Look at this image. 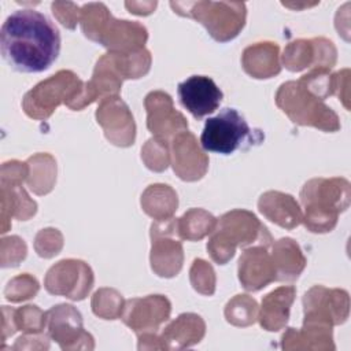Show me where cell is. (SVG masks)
I'll list each match as a JSON object with an SVG mask.
<instances>
[{
  "instance_id": "cell-27",
  "label": "cell",
  "mask_w": 351,
  "mask_h": 351,
  "mask_svg": "<svg viewBox=\"0 0 351 351\" xmlns=\"http://www.w3.org/2000/svg\"><path fill=\"white\" fill-rule=\"evenodd\" d=\"M217 219L202 208H191L181 218H177L178 232L182 240L196 241L207 236L215 228Z\"/></svg>"
},
{
  "instance_id": "cell-5",
  "label": "cell",
  "mask_w": 351,
  "mask_h": 351,
  "mask_svg": "<svg viewBox=\"0 0 351 351\" xmlns=\"http://www.w3.org/2000/svg\"><path fill=\"white\" fill-rule=\"evenodd\" d=\"M85 82L70 70H60L30 89L22 100L23 111L33 119H47L64 103L71 110H81Z\"/></svg>"
},
{
  "instance_id": "cell-25",
  "label": "cell",
  "mask_w": 351,
  "mask_h": 351,
  "mask_svg": "<svg viewBox=\"0 0 351 351\" xmlns=\"http://www.w3.org/2000/svg\"><path fill=\"white\" fill-rule=\"evenodd\" d=\"M177 193L165 184L149 185L141 196L143 210L155 221L171 218V215L177 210Z\"/></svg>"
},
{
  "instance_id": "cell-17",
  "label": "cell",
  "mask_w": 351,
  "mask_h": 351,
  "mask_svg": "<svg viewBox=\"0 0 351 351\" xmlns=\"http://www.w3.org/2000/svg\"><path fill=\"white\" fill-rule=\"evenodd\" d=\"M171 166L184 181H196L206 174L208 158L191 132H181L171 140Z\"/></svg>"
},
{
  "instance_id": "cell-21",
  "label": "cell",
  "mask_w": 351,
  "mask_h": 351,
  "mask_svg": "<svg viewBox=\"0 0 351 351\" xmlns=\"http://www.w3.org/2000/svg\"><path fill=\"white\" fill-rule=\"evenodd\" d=\"M278 52V45L270 41L256 43L247 47L241 56L244 71L251 77L261 80L277 75L281 71Z\"/></svg>"
},
{
  "instance_id": "cell-8",
  "label": "cell",
  "mask_w": 351,
  "mask_h": 351,
  "mask_svg": "<svg viewBox=\"0 0 351 351\" xmlns=\"http://www.w3.org/2000/svg\"><path fill=\"white\" fill-rule=\"evenodd\" d=\"M276 103L293 123L314 126L324 132L340 129L337 114L321 99L311 95L299 81L281 84L276 93Z\"/></svg>"
},
{
  "instance_id": "cell-24",
  "label": "cell",
  "mask_w": 351,
  "mask_h": 351,
  "mask_svg": "<svg viewBox=\"0 0 351 351\" xmlns=\"http://www.w3.org/2000/svg\"><path fill=\"white\" fill-rule=\"evenodd\" d=\"M1 215H3V229L5 228V221L11 217L18 218L19 221H26L36 214L37 204L32 200L25 189L21 186V182H1Z\"/></svg>"
},
{
  "instance_id": "cell-12",
  "label": "cell",
  "mask_w": 351,
  "mask_h": 351,
  "mask_svg": "<svg viewBox=\"0 0 351 351\" xmlns=\"http://www.w3.org/2000/svg\"><path fill=\"white\" fill-rule=\"evenodd\" d=\"M282 63L289 71H302L307 67L329 70L336 63V48L324 37L295 40L285 47Z\"/></svg>"
},
{
  "instance_id": "cell-35",
  "label": "cell",
  "mask_w": 351,
  "mask_h": 351,
  "mask_svg": "<svg viewBox=\"0 0 351 351\" xmlns=\"http://www.w3.org/2000/svg\"><path fill=\"white\" fill-rule=\"evenodd\" d=\"M63 245L62 234L58 232V229H43L37 233L34 247L40 256L43 258H51L56 255Z\"/></svg>"
},
{
  "instance_id": "cell-2",
  "label": "cell",
  "mask_w": 351,
  "mask_h": 351,
  "mask_svg": "<svg viewBox=\"0 0 351 351\" xmlns=\"http://www.w3.org/2000/svg\"><path fill=\"white\" fill-rule=\"evenodd\" d=\"M80 25L85 37L101 44L110 52L143 49L148 38V32L141 23L114 18L103 3L84 4Z\"/></svg>"
},
{
  "instance_id": "cell-36",
  "label": "cell",
  "mask_w": 351,
  "mask_h": 351,
  "mask_svg": "<svg viewBox=\"0 0 351 351\" xmlns=\"http://www.w3.org/2000/svg\"><path fill=\"white\" fill-rule=\"evenodd\" d=\"M51 10L56 19L67 29H74L80 21L81 8L70 1H53Z\"/></svg>"
},
{
  "instance_id": "cell-16",
  "label": "cell",
  "mask_w": 351,
  "mask_h": 351,
  "mask_svg": "<svg viewBox=\"0 0 351 351\" xmlns=\"http://www.w3.org/2000/svg\"><path fill=\"white\" fill-rule=\"evenodd\" d=\"M178 99L181 104L196 118L202 119L218 110L223 93L213 78L192 75L178 84Z\"/></svg>"
},
{
  "instance_id": "cell-19",
  "label": "cell",
  "mask_w": 351,
  "mask_h": 351,
  "mask_svg": "<svg viewBox=\"0 0 351 351\" xmlns=\"http://www.w3.org/2000/svg\"><path fill=\"white\" fill-rule=\"evenodd\" d=\"M49 336L64 348L66 340H93L82 328L81 314L71 304H58L47 311Z\"/></svg>"
},
{
  "instance_id": "cell-31",
  "label": "cell",
  "mask_w": 351,
  "mask_h": 351,
  "mask_svg": "<svg viewBox=\"0 0 351 351\" xmlns=\"http://www.w3.org/2000/svg\"><path fill=\"white\" fill-rule=\"evenodd\" d=\"M11 324L14 332L16 329L36 333L41 332L47 324V313H43L37 306H23L18 310L11 308Z\"/></svg>"
},
{
  "instance_id": "cell-10",
  "label": "cell",
  "mask_w": 351,
  "mask_h": 351,
  "mask_svg": "<svg viewBox=\"0 0 351 351\" xmlns=\"http://www.w3.org/2000/svg\"><path fill=\"white\" fill-rule=\"evenodd\" d=\"M93 285L90 267L78 259H63L53 265L45 276L44 287L51 295H62L71 300H82Z\"/></svg>"
},
{
  "instance_id": "cell-18",
  "label": "cell",
  "mask_w": 351,
  "mask_h": 351,
  "mask_svg": "<svg viewBox=\"0 0 351 351\" xmlns=\"http://www.w3.org/2000/svg\"><path fill=\"white\" fill-rule=\"evenodd\" d=\"M267 247L254 245L245 250L239 259V280L244 289L259 291L276 281V270Z\"/></svg>"
},
{
  "instance_id": "cell-15",
  "label": "cell",
  "mask_w": 351,
  "mask_h": 351,
  "mask_svg": "<svg viewBox=\"0 0 351 351\" xmlns=\"http://www.w3.org/2000/svg\"><path fill=\"white\" fill-rule=\"evenodd\" d=\"M304 319L319 321L329 325L341 324L348 315V293L343 289L313 287L303 296Z\"/></svg>"
},
{
  "instance_id": "cell-7",
  "label": "cell",
  "mask_w": 351,
  "mask_h": 351,
  "mask_svg": "<svg viewBox=\"0 0 351 351\" xmlns=\"http://www.w3.org/2000/svg\"><path fill=\"white\" fill-rule=\"evenodd\" d=\"M263 140L262 130L251 129L234 108H223L218 115L208 118L200 136L204 151L221 155H230L237 149L245 151Z\"/></svg>"
},
{
  "instance_id": "cell-6",
  "label": "cell",
  "mask_w": 351,
  "mask_h": 351,
  "mask_svg": "<svg viewBox=\"0 0 351 351\" xmlns=\"http://www.w3.org/2000/svg\"><path fill=\"white\" fill-rule=\"evenodd\" d=\"M173 11L200 22L219 43L233 40L244 27L245 3L241 1H170Z\"/></svg>"
},
{
  "instance_id": "cell-32",
  "label": "cell",
  "mask_w": 351,
  "mask_h": 351,
  "mask_svg": "<svg viewBox=\"0 0 351 351\" xmlns=\"http://www.w3.org/2000/svg\"><path fill=\"white\" fill-rule=\"evenodd\" d=\"M169 144L152 137L147 141L141 149V158L145 162V166L154 171H163L169 166Z\"/></svg>"
},
{
  "instance_id": "cell-20",
  "label": "cell",
  "mask_w": 351,
  "mask_h": 351,
  "mask_svg": "<svg viewBox=\"0 0 351 351\" xmlns=\"http://www.w3.org/2000/svg\"><path fill=\"white\" fill-rule=\"evenodd\" d=\"M258 208L269 221L285 229H293L303 221L299 203L292 195L284 192H265L258 200Z\"/></svg>"
},
{
  "instance_id": "cell-30",
  "label": "cell",
  "mask_w": 351,
  "mask_h": 351,
  "mask_svg": "<svg viewBox=\"0 0 351 351\" xmlns=\"http://www.w3.org/2000/svg\"><path fill=\"white\" fill-rule=\"evenodd\" d=\"M125 302L119 292L110 288H101L92 298V310L97 317L115 319L121 317Z\"/></svg>"
},
{
  "instance_id": "cell-11",
  "label": "cell",
  "mask_w": 351,
  "mask_h": 351,
  "mask_svg": "<svg viewBox=\"0 0 351 351\" xmlns=\"http://www.w3.org/2000/svg\"><path fill=\"white\" fill-rule=\"evenodd\" d=\"M147 108V128L155 138L169 144L178 133L188 130L184 115L174 110L170 95L155 90L149 92L144 100Z\"/></svg>"
},
{
  "instance_id": "cell-13",
  "label": "cell",
  "mask_w": 351,
  "mask_h": 351,
  "mask_svg": "<svg viewBox=\"0 0 351 351\" xmlns=\"http://www.w3.org/2000/svg\"><path fill=\"white\" fill-rule=\"evenodd\" d=\"M171 304L163 295H148L125 302L121 319L137 335L155 333L159 325L169 319Z\"/></svg>"
},
{
  "instance_id": "cell-23",
  "label": "cell",
  "mask_w": 351,
  "mask_h": 351,
  "mask_svg": "<svg viewBox=\"0 0 351 351\" xmlns=\"http://www.w3.org/2000/svg\"><path fill=\"white\" fill-rule=\"evenodd\" d=\"M271 261L276 270V281H293L306 266V258L300 247L289 237L274 243Z\"/></svg>"
},
{
  "instance_id": "cell-1",
  "label": "cell",
  "mask_w": 351,
  "mask_h": 351,
  "mask_svg": "<svg viewBox=\"0 0 351 351\" xmlns=\"http://www.w3.org/2000/svg\"><path fill=\"white\" fill-rule=\"evenodd\" d=\"M0 51L11 69L41 73L58 59L60 34L44 14L23 8L12 12L0 30Z\"/></svg>"
},
{
  "instance_id": "cell-29",
  "label": "cell",
  "mask_w": 351,
  "mask_h": 351,
  "mask_svg": "<svg viewBox=\"0 0 351 351\" xmlns=\"http://www.w3.org/2000/svg\"><path fill=\"white\" fill-rule=\"evenodd\" d=\"M256 313L258 304L255 299H252L248 295H236L233 299L228 302L225 307L226 321L239 326L254 324Z\"/></svg>"
},
{
  "instance_id": "cell-3",
  "label": "cell",
  "mask_w": 351,
  "mask_h": 351,
  "mask_svg": "<svg viewBox=\"0 0 351 351\" xmlns=\"http://www.w3.org/2000/svg\"><path fill=\"white\" fill-rule=\"evenodd\" d=\"M304 226L313 233L330 232L337 217L350 204V182L346 178H313L300 191Z\"/></svg>"
},
{
  "instance_id": "cell-14",
  "label": "cell",
  "mask_w": 351,
  "mask_h": 351,
  "mask_svg": "<svg viewBox=\"0 0 351 351\" xmlns=\"http://www.w3.org/2000/svg\"><path fill=\"white\" fill-rule=\"evenodd\" d=\"M97 123L103 128L106 138L118 147H129L134 143L136 125L126 103L118 96L106 97L96 111Z\"/></svg>"
},
{
  "instance_id": "cell-28",
  "label": "cell",
  "mask_w": 351,
  "mask_h": 351,
  "mask_svg": "<svg viewBox=\"0 0 351 351\" xmlns=\"http://www.w3.org/2000/svg\"><path fill=\"white\" fill-rule=\"evenodd\" d=\"M204 335V322L196 314H181L162 333L159 340H182L185 346L199 343Z\"/></svg>"
},
{
  "instance_id": "cell-26",
  "label": "cell",
  "mask_w": 351,
  "mask_h": 351,
  "mask_svg": "<svg viewBox=\"0 0 351 351\" xmlns=\"http://www.w3.org/2000/svg\"><path fill=\"white\" fill-rule=\"evenodd\" d=\"M27 185L36 195L51 192L56 181V162L48 154H37L27 160Z\"/></svg>"
},
{
  "instance_id": "cell-22",
  "label": "cell",
  "mask_w": 351,
  "mask_h": 351,
  "mask_svg": "<svg viewBox=\"0 0 351 351\" xmlns=\"http://www.w3.org/2000/svg\"><path fill=\"white\" fill-rule=\"evenodd\" d=\"M296 289L292 285L280 287L267 293L262 300L259 321L266 330H278L285 326Z\"/></svg>"
},
{
  "instance_id": "cell-4",
  "label": "cell",
  "mask_w": 351,
  "mask_h": 351,
  "mask_svg": "<svg viewBox=\"0 0 351 351\" xmlns=\"http://www.w3.org/2000/svg\"><path fill=\"white\" fill-rule=\"evenodd\" d=\"M271 236L267 228L247 210H232L215 223L207 241V251L214 262L225 265L233 258L237 247H269Z\"/></svg>"
},
{
  "instance_id": "cell-37",
  "label": "cell",
  "mask_w": 351,
  "mask_h": 351,
  "mask_svg": "<svg viewBox=\"0 0 351 351\" xmlns=\"http://www.w3.org/2000/svg\"><path fill=\"white\" fill-rule=\"evenodd\" d=\"M158 3L156 1H144V3H138V1H126L125 7L129 10L130 14H136V15H148L151 12H154V10L156 8Z\"/></svg>"
},
{
  "instance_id": "cell-9",
  "label": "cell",
  "mask_w": 351,
  "mask_h": 351,
  "mask_svg": "<svg viewBox=\"0 0 351 351\" xmlns=\"http://www.w3.org/2000/svg\"><path fill=\"white\" fill-rule=\"evenodd\" d=\"M151 267L159 277H174L182 267L184 254L177 218L155 221L151 225Z\"/></svg>"
},
{
  "instance_id": "cell-34",
  "label": "cell",
  "mask_w": 351,
  "mask_h": 351,
  "mask_svg": "<svg viewBox=\"0 0 351 351\" xmlns=\"http://www.w3.org/2000/svg\"><path fill=\"white\" fill-rule=\"evenodd\" d=\"M191 282L197 292L203 295H213L215 289L213 267L203 259H195L191 267Z\"/></svg>"
},
{
  "instance_id": "cell-33",
  "label": "cell",
  "mask_w": 351,
  "mask_h": 351,
  "mask_svg": "<svg viewBox=\"0 0 351 351\" xmlns=\"http://www.w3.org/2000/svg\"><path fill=\"white\" fill-rule=\"evenodd\" d=\"M38 281L27 273L14 277L4 289V296L10 302H21L30 298L38 292Z\"/></svg>"
}]
</instances>
